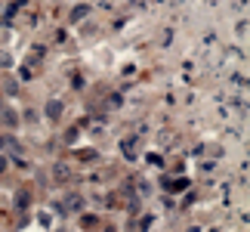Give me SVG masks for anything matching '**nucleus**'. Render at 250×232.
I'll return each instance as SVG.
<instances>
[{"label":"nucleus","mask_w":250,"mask_h":232,"mask_svg":"<svg viewBox=\"0 0 250 232\" xmlns=\"http://www.w3.org/2000/svg\"><path fill=\"white\" fill-rule=\"evenodd\" d=\"M46 118H50V121H59L62 118V102L59 99H50V102H46Z\"/></svg>","instance_id":"f257e3e1"},{"label":"nucleus","mask_w":250,"mask_h":232,"mask_svg":"<svg viewBox=\"0 0 250 232\" xmlns=\"http://www.w3.org/2000/svg\"><path fill=\"white\" fill-rule=\"evenodd\" d=\"M86 13H90V6H83V3H81V6H74V13H71V22H78V19H83Z\"/></svg>","instance_id":"f03ea898"},{"label":"nucleus","mask_w":250,"mask_h":232,"mask_svg":"<svg viewBox=\"0 0 250 232\" xmlns=\"http://www.w3.org/2000/svg\"><path fill=\"white\" fill-rule=\"evenodd\" d=\"M0 121H3V124H16L19 118H16V112H6L3 109V112H0Z\"/></svg>","instance_id":"7ed1b4c3"},{"label":"nucleus","mask_w":250,"mask_h":232,"mask_svg":"<svg viewBox=\"0 0 250 232\" xmlns=\"http://www.w3.org/2000/svg\"><path fill=\"white\" fill-rule=\"evenodd\" d=\"M65 205H71L68 210H81V195H71V198H65Z\"/></svg>","instance_id":"20e7f679"},{"label":"nucleus","mask_w":250,"mask_h":232,"mask_svg":"<svg viewBox=\"0 0 250 232\" xmlns=\"http://www.w3.org/2000/svg\"><path fill=\"white\" fill-rule=\"evenodd\" d=\"M28 201H31V195H28V192H22V195H19V198H16V205H22V208H25V205H28Z\"/></svg>","instance_id":"39448f33"},{"label":"nucleus","mask_w":250,"mask_h":232,"mask_svg":"<svg viewBox=\"0 0 250 232\" xmlns=\"http://www.w3.org/2000/svg\"><path fill=\"white\" fill-rule=\"evenodd\" d=\"M3 170H6V161H3V158H0V173H3Z\"/></svg>","instance_id":"423d86ee"},{"label":"nucleus","mask_w":250,"mask_h":232,"mask_svg":"<svg viewBox=\"0 0 250 232\" xmlns=\"http://www.w3.org/2000/svg\"><path fill=\"white\" fill-rule=\"evenodd\" d=\"M6 146V137H0V149H3Z\"/></svg>","instance_id":"0eeeda50"},{"label":"nucleus","mask_w":250,"mask_h":232,"mask_svg":"<svg viewBox=\"0 0 250 232\" xmlns=\"http://www.w3.org/2000/svg\"><path fill=\"white\" fill-rule=\"evenodd\" d=\"M188 232H201V229H198V226H191V229H188Z\"/></svg>","instance_id":"6e6552de"}]
</instances>
